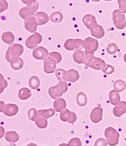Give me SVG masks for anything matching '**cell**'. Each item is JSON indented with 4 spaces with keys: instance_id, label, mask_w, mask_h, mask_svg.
<instances>
[{
    "instance_id": "f1b7e54d",
    "label": "cell",
    "mask_w": 126,
    "mask_h": 146,
    "mask_svg": "<svg viewBox=\"0 0 126 146\" xmlns=\"http://www.w3.org/2000/svg\"><path fill=\"white\" fill-rule=\"evenodd\" d=\"M32 95L31 91L28 89V88H22L19 90V93H18V96L19 98L22 100H27L29 99Z\"/></svg>"
},
{
    "instance_id": "b9f144b4",
    "label": "cell",
    "mask_w": 126,
    "mask_h": 146,
    "mask_svg": "<svg viewBox=\"0 0 126 146\" xmlns=\"http://www.w3.org/2000/svg\"><path fill=\"white\" fill-rule=\"evenodd\" d=\"M9 7V4L6 2V0H0V13L7 10Z\"/></svg>"
},
{
    "instance_id": "7c38bea8",
    "label": "cell",
    "mask_w": 126,
    "mask_h": 146,
    "mask_svg": "<svg viewBox=\"0 0 126 146\" xmlns=\"http://www.w3.org/2000/svg\"><path fill=\"white\" fill-rule=\"evenodd\" d=\"M56 64L57 62L55 59L49 56L44 62V71L48 74L53 73L56 70Z\"/></svg>"
},
{
    "instance_id": "8d00e7d4",
    "label": "cell",
    "mask_w": 126,
    "mask_h": 146,
    "mask_svg": "<svg viewBox=\"0 0 126 146\" xmlns=\"http://www.w3.org/2000/svg\"><path fill=\"white\" fill-rule=\"evenodd\" d=\"M68 144L69 146H82V142L79 138L75 137L69 140Z\"/></svg>"
},
{
    "instance_id": "816d5d0a",
    "label": "cell",
    "mask_w": 126,
    "mask_h": 146,
    "mask_svg": "<svg viewBox=\"0 0 126 146\" xmlns=\"http://www.w3.org/2000/svg\"><path fill=\"white\" fill-rule=\"evenodd\" d=\"M103 1H106V2H111L113 0H103Z\"/></svg>"
},
{
    "instance_id": "836d02e7",
    "label": "cell",
    "mask_w": 126,
    "mask_h": 146,
    "mask_svg": "<svg viewBox=\"0 0 126 146\" xmlns=\"http://www.w3.org/2000/svg\"><path fill=\"white\" fill-rule=\"evenodd\" d=\"M118 50V47L115 43H109L107 47V52L110 55L115 54Z\"/></svg>"
},
{
    "instance_id": "e0dca14e",
    "label": "cell",
    "mask_w": 126,
    "mask_h": 146,
    "mask_svg": "<svg viewBox=\"0 0 126 146\" xmlns=\"http://www.w3.org/2000/svg\"><path fill=\"white\" fill-rule=\"evenodd\" d=\"M91 34L93 37H95V38H103L105 35V31H104V29L103 28V27L101 25H95L93 28L90 29Z\"/></svg>"
},
{
    "instance_id": "7dc6e473",
    "label": "cell",
    "mask_w": 126,
    "mask_h": 146,
    "mask_svg": "<svg viewBox=\"0 0 126 146\" xmlns=\"http://www.w3.org/2000/svg\"><path fill=\"white\" fill-rule=\"evenodd\" d=\"M26 146H38V145L36 144H34V143H29V144H28L27 145H26Z\"/></svg>"
},
{
    "instance_id": "bcb514c9",
    "label": "cell",
    "mask_w": 126,
    "mask_h": 146,
    "mask_svg": "<svg viewBox=\"0 0 126 146\" xmlns=\"http://www.w3.org/2000/svg\"><path fill=\"white\" fill-rule=\"evenodd\" d=\"M22 1V2L23 3H24V4H27V5H29V3H31L33 0H21Z\"/></svg>"
},
{
    "instance_id": "cb8c5ba5",
    "label": "cell",
    "mask_w": 126,
    "mask_h": 146,
    "mask_svg": "<svg viewBox=\"0 0 126 146\" xmlns=\"http://www.w3.org/2000/svg\"><path fill=\"white\" fill-rule=\"evenodd\" d=\"M36 17L38 20V24L39 25H44L49 21V17L46 13L43 12V11H40L37 12L36 15Z\"/></svg>"
},
{
    "instance_id": "e575fe53",
    "label": "cell",
    "mask_w": 126,
    "mask_h": 146,
    "mask_svg": "<svg viewBox=\"0 0 126 146\" xmlns=\"http://www.w3.org/2000/svg\"><path fill=\"white\" fill-rule=\"evenodd\" d=\"M67 72L63 69H59L56 70L55 74H56V77L57 78V79L59 81H64V78H65V75Z\"/></svg>"
},
{
    "instance_id": "52a82bcc",
    "label": "cell",
    "mask_w": 126,
    "mask_h": 146,
    "mask_svg": "<svg viewBox=\"0 0 126 146\" xmlns=\"http://www.w3.org/2000/svg\"><path fill=\"white\" fill-rule=\"evenodd\" d=\"M39 9V3L36 0H33L31 3H29L27 6L21 9L19 11V15L23 19L27 18L30 15H33Z\"/></svg>"
},
{
    "instance_id": "4fadbf2b",
    "label": "cell",
    "mask_w": 126,
    "mask_h": 146,
    "mask_svg": "<svg viewBox=\"0 0 126 146\" xmlns=\"http://www.w3.org/2000/svg\"><path fill=\"white\" fill-rule=\"evenodd\" d=\"M73 58L74 61L78 64H85L88 60V55L85 54V51H82V50H76L73 53Z\"/></svg>"
},
{
    "instance_id": "6da1fadb",
    "label": "cell",
    "mask_w": 126,
    "mask_h": 146,
    "mask_svg": "<svg viewBox=\"0 0 126 146\" xmlns=\"http://www.w3.org/2000/svg\"><path fill=\"white\" fill-rule=\"evenodd\" d=\"M67 89L68 85L65 81H59L57 85L49 88V94L52 99H57L67 91Z\"/></svg>"
},
{
    "instance_id": "44dd1931",
    "label": "cell",
    "mask_w": 126,
    "mask_h": 146,
    "mask_svg": "<svg viewBox=\"0 0 126 146\" xmlns=\"http://www.w3.org/2000/svg\"><path fill=\"white\" fill-rule=\"evenodd\" d=\"M67 107V102L63 98H57L54 102V109L57 112H61L65 110Z\"/></svg>"
},
{
    "instance_id": "5bb4252c",
    "label": "cell",
    "mask_w": 126,
    "mask_h": 146,
    "mask_svg": "<svg viewBox=\"0 0 126 146\" xmlns=\"http://www.w3.org/2000/svg\"><path fill=\"white\" fill-rule=\"evenodd\" d=\"M113 115L117 117H122V115L126 113V102L120 101L113 109Z\"/></svg>"
},
{
    "instance_id": "d4e9b609",
    "label": "cell",
    "mask_w": 126,
    "mask_h": 146,
    "mask_svg": "<svg viewBox=\"0 0 126 146\" xmlns=\"http://www.w3.org/2000/svg\"><path fill=\"white\" fill-rule=\"evenodd\" d=\"M5 139L9 142L13 144L19 140V135L15 131L7 132L5 134Z\"/></svg>"
},
{
    "instance_id": "9a60e30c",
    "label": "cell",
    "mask_w": 126,
    "mask_h": 146,
    "mask_svg": "<svg viewBox=\"0 0 126 146\" xmlns=\"http://www.w3.org/2000/svg\"><path fill=\"white\" fill-rule=\"evenodd\" d=\"M79 73L76 69H69L66 72L64 81L70 83H75L79 79Z\"/></svg>"
},
{
    "instance_id": "2e32d148",
    "label": "cell",
    "mask_w": 126,
    "mask_h": 146,
    "mask_svg": "<svg viewBox=\"0 0 126 146\" xmlns=\"http://www.w3.org/2000/svg\"><path fill=\"white\" fill-rule=\"evenodd\" d=\"M82 23H84V25L88 28V29H91L93 28L95 25H97V21L96 17L92 15H86L82 17Z\"/></svg>"
},
{
    "instance_id": "ee69618b",
    "label": "cell",
    "mask_w": 126,
    "mask_h": 146,
    "mask_svg": "<svg viewBox=\"0 0 126 146\" xmlns=\"http://www.w3.org/2000/svg\"><path fill=\"white\" fill-rule=\"evenodd\" d=\"M5 135V129L2 127V126L0 125V139H2Z\"/></svg>"
},
{
    "instance_id": "1f68e13d",
    "label": "cell",
    "mask_w": 126,
    "mask_h": 146,
    "mask_svg": "<svg viewBox=\"0 0 126 146\" xmlns=\"http://www.w3.org/2000/svg\"><path fill=\"white\" fill-rule=\"evenodd\" d=\"M63 16L62 15V13L60 11H56L54 12L52 15H51L50 20L52 21L53 23H60L61 21H63Z\"/></svg>"
},
{
    "instance_id": "ab89813d",
    "label": "cell",
    "mask_w": 126,
    "mask_h": 146,
    "mask_svg": "<svg viewBox=\"0 0 126 146\" xmlns=\"http://www.w3.org/2000/svg\"><path fill=\"white\" fill-rule=\"evenodd\" d=\"M108 143H107V139H103V138H99L98 139H97L95 142L94 146H107Z\"/></svg>"
},
{
    "instance_id": "7bdbcfd3",
    "label": "cell",
    "mask_w": 126,
    "mask_h": 146,
    "mask_svg": "<svg viewBox=\"0 0 126 146\" xmlns=\"http://www.w3.org/2000/svg\"><path fill=\"white\" fill-rule=\"evenodd\" d=\"M6 83H8L6 80H5L4 78H3V75L2 74H0V84H4Z\"/></svg>"
},
{
    "instance_id": "d590c367",
    "label": "cell",
    "mask_w": 126,
    "mask_h": 146,
    "mask_svg": "<svg viewBox=\"0 0 126 146\" xmlns=\"http://www.w3.org/2000/svg\"><path fill=\"white\" fill-rule=\"evenodd\" d=\"M38 116V111L36 110V109H30L28 111V117L31 121H35Z\"/></svg>"
},
{
    "instance_id": "3957f363",
    "label": "cell",
    "mask_w": 126,
    "mask_h": 146,
    "mask_svg": "<svg viewBox=\"0 0 126 146\" xmlns=\"http://www.w3.org/2000/svg\"><path fill=\"white\" fill-rule=\"evenodd\" d=\"M85 66L91 67L95 70H103L106 67L105 61L99 57H95L94 55H88V60L85 63Z\"/></svg>"
},
{
    "instance_id": "f35d334b",
    "label": "cell",
    "mask_w": 126,
    "mask_h": 146,
    "mask_svg": "<svg viewBox=\"0 0 126 146\" xmlns=\"http://www.w3.org/2000/svg\"><path fill=\"white\" fill-rule=\"evenodd\" d=\"M105 75H112L115 72V68L111 65H107L104 69L102 70Z\"/></svg>"
},
{
    "instance_id": "60d3db41",
    "label": "cell",
    "mask_w": 126,
    "mask_h": 146,
    "mask_svg": "<svg viewBox=\"0 0 126 146\" xmlns=\"http://www.w3.org/2000/svg\"><path fill=\"white\" fill-rule=\"evenodd\" d=\"M50 56L53 57V58L55 59L57 63H61V60H62V56H61V54L60 53L57 52H52L50 54Z\"/></svg>"
},
{
    "instance_id": "4dcf8cb0",
    "label": "cell",
    "mask_w": 126,
    "mask_h": 146,
    "mask_svg": "<svg viewBox=\"0 0 126 146\" xmlns=\"http://www.w3.org/2000/svg\"><path fill=\"white\" fill-rule=\"evenodd\" d=\"M2 38L3 42H5L6 44H12L15 41V36L10 32H6L2 34Z\"/></svg>"
},
{
    "instance_id": "f546056e",
    "label": "cell",
    "mask_w": 126,
    "mask_h": 146,
    "mask_svg": "<svg viewBox=\"0 0 126 146\" xmlns=\"http://www.w3.org/2000/svg\"><path fill=\"white\" fill-rule=\"evenodd\" d=\"M35 123H36V126L40 129H45L48 126V121H47L46 118L41 117V116L37 117V118L35 120Z\"/></svg>"
},
{
    "instance_id": "ac0fdd59",
    "label": "cell",
    "mask_w": 126,
    "mask_h": 146,
    "mask_svg": "<svg viewBox=\"0 0 126 146\" xmlns=\"http://www.w3.org/2000/svg\"><path fill=\"white\" fill-rule=\"evenodd\" d=\"M33 55L34 58L37 59V60H44L48 56L49 52L43 47H39V48L34 49Z\"/></svg>"
},
{
    "instance_id": "9c48e42d",
    "label": "cell",
    "mask_w": 126,
    "mask_h": 146,
    "mask_svg": "<svg viewBox=\"0 0 126 146\" xmlns=\"http://www.w3.org/2000/svg\"><path fill=\"white\" fill-rule=\"evenodd\" d=\"M60 118L63 122H68L69 123L73 124L77 120V116H76V113L70 111L69 110L66 109L63 111H61V115H60Z\"/></svg>"
},
{
    "instance_id": "277c9868",
    "label": "cell",
    "mask_w": 126,
    "mask_h": 146,
    "mask_svg": "<svg viewBox=\"0 0 126 146\" xmlns=\"http://www.w3.org/2000/svg\"><path fill=\"white\" fill-rule=\"evenodd\" d=\"M113 21L115 27L118 29H123L126 27V20L125 14L121 12L119 9L113 11Z\"/></svg>"
},
{
    "instance_id": "603a6c76",
    "label": "cell",
    "mask_w": 126,
    "mask_h": 146,
    "mask_svg": "<svg viewBox=\"0 0 126 146\" xmlns=\"http://www.w3.org/2000/svg\"><path fill=\"white\" fill-rule=\"evenodd\" d=\"M76 102L77 104L81 107H84L86 106L88 102V99H87L86 94L83 92H79L76 96Z\"/></svg>"
},
{
    "instance_id": "83f0119b",
    "label": "cell",
    "mask_w": 126,
    "mask_h": 146,
    "mask_svg": "<svg viewBox=\"0 0 126 146\" xmlns=\"http://www.w3.org/2000/svg\"><path fill=\"white\" fill-rule=\"evenodd\" d=\"M23 66V60L20 57L14 59L13 60L11 61V66L15 70H19Z\"/></svg>"
},
{
    "instance_id": "ffe728a7",
    "label": "cell",
    "mask_w": 126,
    "mask_h": 146,
    "mask_svg": "<svg viewBox=\"0 0 126 146\" xmlns=\"http://www.w3.org/2000/svg\"><path fill=\"white\" fill-rule=\"evenodd\" d=\"M18 106L14 104H7L4 108V114L7 116L11 117L18 112Z\"/></svg>"
},
{
    "instance_id": "c3c4849f",
    "label": "cell",
    "mask_w": 126,
    "mask_h": 146,
    "mask_svg": "<svg viewBox=\"0 0 126 146\" xmlns=\"http://www.w3.org/2000/svg\"><path fill=\"white\" fill-rule=\"evenodd\" d=\"M58 146H69V144H66V143H62V144H60Z\"/></svg>"
},
{
    "instance_id": "8fae6325",
    "label": "cell",
    "mask_w": 126,
    "mask_h": 146,
    "mask_svg": "<svg viewBox=\"0 0 126 146\" xmlns=\"http://www.w3.org/2000/svg\"><path fill=\"white\" fill-rule=\"evenodd\" d=\"M42 41V37L39 33H36L28 38L26 41V45L29 48H34Z\"/></svg>"
},
{
    "instance_id": "5b68a950",
    "label": "cell",
    "mask_w": 126,
    "mask_h": 146,
    "mask_svg": "<svg viewBox=\"0 0 126 146\" xmlns=\"http://www.w3.org/2000/svg\"><path fill=\"white\" fill-rule=\"evenodd\" d=\"M85 41V52L87 55H94L95 52L98 49L99 44L97 40L95 38L88 37Z\"/></svg>"
},
{
    "instance_id": "4316f807",
    "label": "cell",
    "mask_w": 126,
    "mask_h": 146,
    "mask_svg": "<svg viewBox=\"0 0 126 146\" xmlns=\"http://www.w3.org/2000/svg\"><path fill=\"white\" fill-rule=\"evenodd\" d=\"M114 90H117L119 93L123 92L126 89V83L123 80L118 79L113 84Z\"/></svg>"
},
{
    "instance_id": "ba28073f",
    "label": "cell",
    "mask_w": 126,
    "mask_h": 146,
    "mask_svg": "<svg viewBox=\"0 0 126 146\" xmlns=\"http://www.w3.org/2000/svg\"><path fill=\"white\" fill-rule=\"evenodd\" d=\"M84 47L85 41L81 38H76V39L69 38L64 43V48L67 50H73L75 49L81 50L84 48Z\"/></svg>"
},
{
    "instance_id": "7402d4cb",
    "label": "cell",
    "mask_w": 126,
    "mask_h": 146,
    "mask_svg": "<svg viewBox=\"0 0 126 146\" xmlns=\"http://www.w3.org/2000/svg\"><path fill=\"white\" fill-rule=\"evenodd\" d=\"M109 100L112 105L116 106L121 101L120 100L119 93L116 90H111L109 94Z\"/></svg>"
},
{
    "instance_id": "d6a6232c",
    "label": "cell",
    "mask_w": 126,
    "mask_h": 146,
    "mask_svg": "<svg viewBox=\"0 0 126 146\" xmlns=\"http://www.w3.org/2000/svg\"><path fill=\"white\" fill-rule=\"evenodd\" d=\"M40 82L38 77L36 76H32L29 80V85L32 89H37L39 87Z\"/></svg>"
},
{
    "instance_id": "681fc988",
    "label": "cell",
    "mask_w": 126,
    "mask_h": 146,
    "mask_svg": "<svg viewBox=\"0 0 126 146\" xmlns=\"http://www.w3.org/2000/svg\"><path fill=\"white\" fill-rule=\"evenodd\" d=\"M124 61H125V63H126V54H125L124 55Z\"/></svg>"
},
{
    "instance_id": "74e56055",
    "label": "cell",
    "mask_w": 126,
    "mask_h": 146,
    "mask_svg": "<svg viewBox=\"0 0 126 146\" xmlns=\"http://www.w3.org/2000/svg\"><path fill=\"white\" fill-rule=\"evenodd\" d=\"M119 4V10L123 14L126 13V0H118Z\"/></svg>"
},
{
    "instance_id": "d6986e66",
    "label": "cell",
    "mask_w": 126,
    "mask_h": 146,
    "mask_svg": "<svg viewBox=\"0 0 126 146\" xmlns=\"http://www.w3.org/2000/svg\"><path fill=\"white\" fill-rule=\"evenodd\" d=\"M37 26H38L37 22L34 17H29L25 21V27L27 29L28 32H30V33L36 32L37 29Z\"/></svg>"
},
{
    "instance_id": "8992f818",
    "label": "cell",
    "mask_w": 126,
    "mask_h": 146,
    "mask_svg": "<svg viewBox=\"0 0 126 146\" xmlns=\"http://www.w3.org/2000/svg\"><path fill=\"white\" fill-rule=\"evenodd\" d=\"M23 51V46L21 44H13L10 46L6 52V60L11 62L14 59L17 58V56L22 54Z\"/></svg>"
},
{
    "instance_id": "484cf974",
    "label": "cell",
    "mask_w": 126,
    "mask_h": 146,
    "mask_svg": "<svg viewBox=\"0 0 126 146\" xmlns=\"http://www.w3.org/2000/svg\"><path fill=\"white\" fill-rule=\"evenodd\" d=\"M55 109H42L38 111L39 116H41L45 118H50L52 116L55 115Z\"/></svg>"
},
{
    "instance_id": "f6af8a7d",
    "label": "cell",
    "mask_w": 126,
    "mask_h": 146,
    "mask_svg": "<svg viewBox=\"0 0 126 146\" xmlns=\"http://www.w3.org/2000/svg\"><path fill=\"white\" fill-rule=\"evenodd\" d=\"M5 106V102L3 101H0V112H2V111H4Z\"/></svg>"
},
{
    "instance_id": "7a4b0ae2",
    "label": "cell",
    "mask_w": 126,
    "mask_h": 146,
    "mask_svg": "<svg viewBox=\"0 0 126 146\" xmlns=\"http://www.w3.org/2000/svg\"><path fill=\"white\" fill-rule=\"evenodd\" d=\"M104 136H105L107 143L109 146L117 145L119 142L120 135L119 132L112 127L106 128L105 131H104Z\"/></svg>"
},
{
    "instance_id": "f907efd6",
    "label": "cell",
    "mask_w": 126,
    "mask_h": 146,
    "mask_svg": "<svg viewBox=\"0 0 126 146\" xmlns=\"http://www.w3.org/2000/svg\"><path fill=\"white\" fill-rule=\"evenodd\" d=\"M91 1H92V2H100L101 0H91Z\"/></svg>"
},
{
    "instance_id": "30bf717a",
    "label": "cell",
    "mask_w": 126,
    "mask_h": 146,
    "mask_svg": "<svg viewBox=\"0 0 126 146\" xmlns=\"http://www.w3.org/2000/svg\"><path fill=\"white\" fill-rule=\"evenodd\" d=\"M103 108L101 106L95 107L90 114V119L94 123H98L103 119Z\"/></svg>"
}]
</instances>
